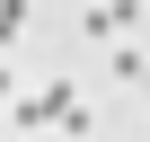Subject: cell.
Segmentation results:
<instances>
[{
  "mask_svg": "<svg viewBox=\"0 0 150 142\" xmlns=\"http://www.w3.org/2000/svg\"><path fill=\"white\" fill-rule=\"evenodd\" d=\"M141 44H150V27H141Z\"/></svg>",
  "mask_w": 150,
  "mask_h": 142,
  "instance_id": "cell-3",
  "label": "cell"
},
{
  "mask_svg": "<svg viewBox=\"0 0 150 142\" xmlns=\"http://www.w3.org/2000/svg\"><path fill=\"white\" fill-rule=\"evenodd\" d=\"M27 36V0H0V44H18Z\"/></svg>",
  "mask_w": 150,
  "mask_h": 142,
  "instance_id": "cell-1",
  "label": "cell"
},
{
  "mask_svg": "<svg viewBox=\"0 0 150 142\" xmlns=\"http://www.w3.org/2000/svg\"><path fill=\"white\" fill-rule=\"evenodd\" d=\"M9 98H18V80H9V71H0V107H9Z\"/></svg>",
  "mask_w": 150,
  "mask_h": 142,
  "instance_id": "cell-2",
  "label": "cell"
},
{
  "mask_svg": "<svg viewBox=\"0 0 150 142\" xmlns=\"http://www.w3.org/2000/svg\"><path fill=\"white\" fill-rule=\"evenodd\" d=\"M141 142H150V133H141Z\"/></svg>",
  "mask_w": 150,
  "mask_h": 142,
  "instance_id": "cell-4",
  "label": "cell"
}]
</instances>
